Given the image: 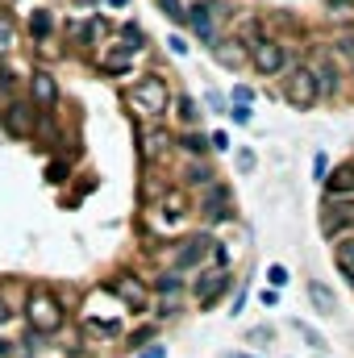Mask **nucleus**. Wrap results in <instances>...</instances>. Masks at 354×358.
<instances>
[{
	"instance_id": "e433bc0d",
	"label": "nucleus",
	"mask_w": 354,
	"mask_h": 358,
	"mask_svg": "<svg viewBox=\"0 0 354 358\" xmlns=\"http://www.w3.org/2000/svg\"><path fill=\"white\" fill-rule=\"evenodd\" d=\"M208 108H217V113H225V100H221L217 92H208Z\"/></svg>"
},
{
	"instance_id": "6ab92c4d",
	"label": "nucleus",
	"mask_w": 354,
	"mask_h": 358,
	"mask_svg": "<svg viewBox=\"0 0 354 358\" xmlns=\"http://www.w3.org/2000/svg\"><path fill=\"white\" fill-rule=\"evenodd\" d=\"M13 42H17V25L8 21V13H0V55L13 50Z\"/></svg>"
},
{
	"instance_id": "58836bf2",
	"label": "nucleus",
	"mask_w": 354,
	"mask_h": 358,
	"mask_svg": "<svg viewBox=\"0 0 354 358\" xmlns=\"http://www.w3.org/2000/svg\"><path fill=\"white\" fill-rule=\"evenodd\" d=\"M104 4H113V8H125V4H129V0H104Z\"/></svg>"
},
{
	"instance_id": "f3484780",
	"label": "nucleus",
	"mask_w": 354,
	"mask_h": 358,
	"mask_svg": "<svg viewBox=\"0 0 354 358\" xmlns=\"http://www.w3.org/2000/svg\"><path fill=\"white\" fill-rule=\"evenodd\" d=\"M213 59L217 63H225V67H242V50H238V42H221V46H213Z\"/></svg>"
},
{
	"instance_id": "aec40b11",
	"label": "nucleus",
	"mask_w": 354,
	"mask_h": 358,
	"mask_svg": "<svg viewBox=\"0 0 354 358\" xmlns=\"http://www.w3.org/2000/svg\"><path fill=\"white\" fill-rule=\"evenodd\" d=\"M163 296H176L179 287H183V279H179V271H167V275H159V283H155Z\"/></svg>"
},
{
	"instance_id": "c9c22d12",
	"label": "nucleus",
	"mask_w": 354,
	"mask_h": 358,
	"mask_svg": "<svg viewBox=\"0 0 354 358\" xmlns=\"http://www.w3.org/2000/svg\"><path fill=\"white\" fill-rule=\"evenodd\" d=\"M208 142H213V150H229V138H225V134H213Z\"/></svg>"
},
{
	"instance_id": "bb28decb",
	"label": "nucleus",
	"mask_w": 354,
	"mask_h": 358,
	"mask_svg": "<svg viewBox=\"0 0 354 358\" xmlns=\"http://www.w3.org/2000/svg\"><path fill=\"white\" fill-rule=\"evenodd\" d=\"M313 179H321V183L330 179V159L325 155H313Z\"/></svg>"
},
{
	"instance_id": "dca6fc26",
	"label": "nucleus",
	"mask_w": 354,
	"mask_h": 358,
	"mask_svg": "<svg viewBox=\"0 0 354 358\" xmlns=\"http://www.w3.org/2000/svg\"><path fill=\"white\" fill-rule=\"evenodd\" d=\"M179 146H183L192 159H204V155L213 150V142H208L204 134H196V129H192V134H183V138H179Z\"/></svg>"
},
{
	"instance_id": "ddd939ff",
	"label": "nucleus",
	"mask_w": 354,
	"mask_h": 358,
	"mask_svg": "<svg viewBox=\"0 0 354 358\" xmlns=\"http://www.w3.org/2000/svg\"><path fill=\"white\" fill-rule=\"evenodd\" d=\"M29 34H34V42H46V38L55 34V17H50L46 8H34V13H29Z\"/></svg>"
},
{
	"instance_id": "6e6552de",
	"label": "nucleus",
	"mask_w": 354,
	"mask_h": 358,
	"mask_svg": "<svg viewBox=\"0 0 354 358\" xmlns=\"http://www.w3.org/2000/svg\"><path fill=\"white\" fill-rule=\"evenodd\" d=\"M213 8H217L213 0H192V4H187V25H192L204 42H213V34H217V29H213V17H217Z\"/></svg>"
},
{
	"instance_id": "c85d7f7f",
	"label": "nucleus",
	"mask_w": 354,
	"mask_h": 358,
	"mask_svg": "<svg viewBox=\"0 0 354 358\" xmlns=\"http://www.w3.org/2000/svg\"><path fill=\"white\" fill-rule=\"evenodd\" d=\"M46 179H50V183H67V163H59V159H55V163L46 167Z\"/></svg>"
},
{
	"instance_id": "7ed1b4c3",
	"label": "nucleus",
	"mask_w": 354,
	"mask_h": 358,
	"mask_svg": "<svg viewBox=\"0 0 354 358\" xmlns=\"http://www.w3.org/2000/svg\"><path fill=\"white\" fill-rule=\"evenodd\" d=\"M25 317H29V325H34L38 334H55V329L63 325V308H59V300H55L50 292H34L29 304H25Z\"/></svg>"
},
{
	"instance_id": "f257e3e1",
	"label": "nucleus",
	"mask_w": 354,
	"mask_h": 358,
	"mask_svg": "<svg viewBox=\"0 0 354 358\" xmlns=\"http://www.w3.org/2000/svg\"><path fill=\"white\" fill-rule=\"evenodd\" d=\"M129 104L142 113V117H150V121H159L167 108H171V92H167V84L159 80V76H146V80H138V84H129Z\"/></svg>"
},
{
	"instance_id": "412c9836",
	"label": "nucleus",
	"mask_w": 354,
	"mask_h": 358,
	"mask_svg": "<svg viewBox=\"0 0 354 358\" xmlns=\"http://www.w3.org/2000/svg\"><path fill=\"white\" fill-rule=\"evenodd\" d=\"M159 8H163V13H167L176 25H187V8H183L179 0H159Z\"/></svg>"
},
{
	"instance_id": "4c0bfd02",
	"label": "nucleus",
	"mask_w": 354,
	"mask_h": 358,
	"mask_svg": "<svg viewBox=\"0 0 354 358\" xmlns=\"http://www.w3.org/2000/svg\"><path fill=\"white\" fill-rule=\"evenodd\" d=\"M4 355H13V342H0V358Z\"/></svg>"
},
{
	"instance_id": "39448f33",
	"label": "nucleus",
	"mask_w": 354,
	"mask_h": 358,
	"mask_svg": "<svg viewBox=\"0 0 354 358\" xmlns=\"http://www.w3.org/2000/svg\"><path fill=\"white\" fill-rule=\"evenodd\" d=\"M229 283H234V279H229V271H221V267H217V271H204V275L192 283V292H196V304H200V308H213V304H217V300L229 292Z\"/></svg>"
},
{
	"instance_id": "20e7f679",
	"label": "nucleus",
	"mask_w": 354,
	"mask_h": 358,
	"mask_svg": "<svg viewBox=\"0 0 354 358\" xmlns=\"http://www.w3.org/2000/svg\"><path fill=\"white\" fill-rule=\"evenodd\" d=\"M250 67H255L259 76H279V71L288 67V50H283V42H275V38H259V42L250 46Z\"/></svg>"
},
{
	"instance_id": "f704fd0d",
	"label": "nucleus",
	"mask_w": 354,
	"mask_h": 358,
	"mask_svg": "<svg viewBox=\"0 0 354 358\" xmlns=\"http://www.w3.org/2000/svg\"><path fill=\"white\" fill-rule=\"evenodd\" d=\"M238 167H242V171H255V155H250V150H242V155H238Z\"/></svg>"
},
{
	"instance_id": "2f4dec72",
	"label": "nucleus",
	"mask_w": 354,
	"mask_h": 358,
	"mask_svg": "<svg viewBox=\"0 0 354 358\" xmlns=\"http://www.w3.org/2000/svg\"><path fill=\"white\" fill-rule=\"evenodd\" d=\"M229 117H234L238 125H246V121H250V108H246V104H234V108H229Z\"/></svg>"
},
{
	"instance_id": "393cba45",
	"label": "nucleus",
	"mask_w": 354,
	"mask_h": 358,
	"mask_svg": "<svg viewBox=\"0 0 354 358\" xmlns=\"http://www.w3.org/2000/svg\"><path fill=\"white\" fill-rule=\"evenodd\" d=\"M208 167H204V163H196V167H187V176H183V183H200V187H204V183H208Z\"/></svg>"
},
{
	"instance_id": "a878e982",
	"label": "nucleus",
	"mask_w": 354,
	"mask_h": 358,
	"mask_svg": "<svg viewBox=\"0 0 354 358\" xmlns=\"http://www.w3.org/2000/svg\"><path fill=\"white\" fill-rule=\"evenodd\" d=\"M267 283H271V287H288V267H279V263L267 267Z\"/></svg>"
},
{
	"instance_id": "72a5a7b5",
	"label": "nucleus",
	"mask_w": 354,
	"mask_h": 358,
	"mask_svg": "<svg viewBox=\"0 0 354 358\" xmlns=\"http://www.w3.org/2000/svg\"><path fill=\"white\" fill-rule=\"evenodd\" d=\"M167 46H171V55H187V42H183L179 34H171V42H167Z\"/></svg>"
},
{
	"instance_id": "1a4fd4ad",
	"label": "nucleus",
	"mask_w": 354,
	"mask_h": 358,
	"mask_svg": "<svg viewBox=\"0 0 354 358\" xmlns=\"http://www.w3.org/2000/svg\"><path fill=\"white\" fill-rule=\"evenodd\" d=\"M208 250H213V238H208V234H196V238H187V242L179 246V255H176V267H179V271H192L200 259H208Z\"/></svg>"
},
{
	"instance_id": "4468645a",
	"label": "nucleus",
	"mask_w": 354,
	"mask_h": 358,
	"mask_svg": "<svg viewBox=\"0 0 354 358\" xmlns=\"http://www.w3.org/2000/svg\"><path fill=\"white\" fill-rule=\"evenodd\" d=\"M309 300H313L325 317H330V313H338V296H334L325 283H309Z\"/></svg>"
},
{
	"instance_id": "c756f323",
	"label": "nucleus",
	"mask_w": 354,
	"mask_h": 358,
	"mask_svg": "<svg viewBox=\"0 0 354 358\" xmlns=\"http://www.w3.org/2000/svg\"><path fill=\"white\" fill-rule=\"evenodd\" d=\"M234 104H246V108H255V92L246 88V84H238V88H234Z\"/></svg>"
},
{
	"instance_id": "5701e85b",
	"label": "nucleus",
	"mask_w": 354,
	"mask_h": 358,
	"mask_svg": "<svg viewBox=\"0 0 354 358\" xmlns=\"http://www.w3.org/2000/svg\"><path fill=\"white\" fill-rule=\"evenodd\" d=\"M163 150H167V134H163V129H155V134L146 138V155H150V159H159Z\"/></svg>"
},
{
	"instance_id": "cd10ccee",
	"label": "nucleus",
	"mask_w": 354,
	"mask_h": 358,
	"mask_svg": "<svg viewBox=\"0 0 354 358\" xmlns=\"http://www.w3.org/2000/svg\"><path fill=\"white\" fill-rule=\"evenodd\" d=\"M330 17H354V0H330Z\"/></svg>"
},
{
	"instance_id": "9b49d317",
	"label": "nucleus",
	"mask_w": 354,
	"mask_h": 358,
	"mask_svg": "<svg viewBox=\"0 0 354 358\" xmlns=\"http://www.w3.org/2000/svg\"><path fill=\"white\" fill-rule=\"evenodd\" d=\"M29 88H34V104H38L42 113H46V108H55V100H59V84H55V76H50V71H34Z\"/></svg>"
},
{
	"instance_id": "f03ea898",
	"label": "nucleus",
	"mask_w": 354,
	"mask_h": 358,
	"mask_svg": "<svg viewBox=\"0 0 354 358\" xmlns=\"http://www.w3.org/2000/svg\"><path fill=\"white\" fill-rule=\"evenodd\" d=\"M283 100H288L296 113L313 108V104L321 100V80H317V71H313V67H288V76H283Z\"/></svg>"
},
{
	"instance_id": "7c9ffc66",
	"label": "nucleus",
	"mask_w": 354,
	"mask_h": 358,
	"mask_svg": "<svg viewBox=\"0 0 354 358\" xmlns=\"http://www.w3.org/2000/svg\"><path fill=\"white\" fill-rule=\"evenodd\" d=\"M338 55L354 63V34H342V38H338Z\"/></svg>"
},
{
	"instance_id": "423d86ee",
	"label": "nucleus",
	"mask_w": 354,
	"mask_h": 358,
	"mask_svg": "<svg viewBox=\"0 0 354 358\" xmlns=\"http://www.w3.org/2000/svg\"><path fill=\"white\" fill-rule=\"evenodd\" d=\"M108 292H113V296H121V300H125V308H134V313L150 304V292H146V283H142L138 275H129V271H121V275L108 283Z\"/></svg>"
},
{
	"instance_id": "0eeeda50",
	"label": "nucleus",
	"mask_w": 354,
	"mask_h": 358,
	"mask_svg": "<svg viewBox=\"0 0 354 358\" xmlns=\"http://www.w3.org/2000/svg\"><path fill=\"white\" fill-rule=\"evenodd\" d=\"M38 104H29V100H13L0 117H4V125H8V134H34V121H38V113H34Z\"/></svg>"
},
{
	"instance_id": "473e14b6",
	"label": "nucleus",
	"mask_w": 354,
	"mask_h": 358,
	"mask_svg": "<svg viewBox=\"0 0 354 358\" xmlns=\"http://www.w3.org/2000/svg\"><path fill=\"white\" fill-rule=\"evenodd\" d=\"M134 358H167V346H150V350H138Z\"/></svg>"
},
{
	"instance_id": "a211bd4d",
	"label": "nucleus",
	"mask_w": 354,
	"mask_h": 358,
	"mask_svg": "<svg viewBox=\"0 0 354 358\" xmlns=\"http://www.w3.org/2000/svg\"><path fill=\"white\" fill-rule=\"evenodd\" d=\"M176 113H179V121H187V125H196V121H200V108H196V100H192V96H179Z\"/></svg>"
},
{
	"instance_id": "2eb2a0df",
	"label": "nucleus",
	"mask_w": 354,
	"mask_h": 358,
	"mask_svg": "<svg viewBox=\"0 0 354 358\" xmlns=\"http://www.w3.org/2000/svg\"><path fill=\"white\" fill-rule=\"evenodd\" d=\"M313 71H317V80H321V96H334V92H338V67H334L330 59H321Z\"/></svg>"
},
{
	"instance_id": "ea45409f",
	"label": "nucleus",
	"mask_w": 354,
	"mask_h": 358,
	"mask_svg": "<svg viewBox=\"0 0 354 358\" xmlns=\"http://www.w3.org/2000/svg\"><path fill=\"white\" fill-rule=\"evenodd\" d=\"M4 321H8V308H4V304H0V325H4Z\"/></svg>"
},
{
	"instance_id": "9d476101",
	"label": "nucleus",
	"mask_w": 354,
	"mask_h": 358,
	"mask_svg": "<svg viewBox=\"0 0 354 358\" xmlns=\"http://www.w3.org/2000/svg\"><path fill=\"white\" fill-rule=\"evenodd\" d=\"M200 208H204L208 221H229V217H234V200H229L225 187H208L204 200H200Z\"/></svg>"
},
{
	"instance_id": "b1692460",
	"label": "nucleus",
	"mask_w": 354,
	"mask_h": 358,
	"mask_svg": "<svg viewBox=\"0 0 354 358\" xmlns=\"http://www.w3.org/2000/svg\"><path fill=\"white\" fill-rule=\"evenodd\" d=\"M296 334H300V338H304V342H309L313 350H325V338H321V334H313V329H309L304 321H296Z\"/></svg>"
},
{
	"instance_id": "4be33fe9",
	"label": "nucleus",
	"mask_w": 354,
	"mask_h": 358,
	"mask_svg": "<svg viewBox=\"0 0 354 358\" xmlns=\"http://www.w3.org/2000/svg\"><path fill=\"white\" fill-rule=\"evenodd\" d=\"M338 263H342L346 275L354 271V238H342V246H338Z\"/></svg>"
},
{
	"instance_id": "a19ab883",
	"label": "nucleus",
	"mask_w": 354,
	"mask_h": 358,
	"mask_svg": "<svg viewBox=\"0 0 354 358\" xmlns=\"http://www.w3.org/2000/svg\"><path fill=\"white\" fill-rule=\"evenodd\" d=\"M84 4H92V0H84Z\"/></svg>"
},
{
	"instance_id": "f8f14e48",
	"label": "nucleus",
	"mask_w": 354,
	"mask_h": 358,
	"mask_svg": "<svg viewBox=\"0 0 354 358\" xmlns=\"http://www.w3.org/2000/svg\"><path fill=\"white\" fill-rule=\"evenodd\" d=\"M325 187H330V196H354V163L334 167L330 179H325Z\"/></svg>"
}]
</instances>
